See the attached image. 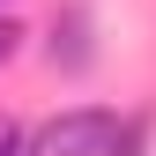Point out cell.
I'll return each instance as SVG.
<instances>
[{
  "label": "cell",
  "instance_id": "1",
  "mask_svg": "<svg viewBox=\"0 0 156 156\" xmlns=\"http://www.w3.org/2000/svg\"><path fill=\"white\" fill-rule=\"evenodd\" d=\"M134 134L119 126V112H104V104H74L60 112L45 134H37V156H126Z\"/></svg>",
  "mask_w": 156,
  "mask_h": 156
},
{
  "label": "cell",
  "instance_id": "2",
  "mask_svg": "<svg viewBox=\"0 0 156 156\" xmlns=\"http://www.w3.org/2000/svg\"><path fill=\"white\" fill-rule=\"evenodd\" d=\"M0 156H37V141H30V134L8 119V112H0Z\"/></svg>",
  "mask_w": 156,
  "mask_h": 156
},
{
  "label": "cell",
  "instance_id": "3",
  "mask_svg": "<svg viewBox=\"0 0 156 156\" xmlns=\"http://www.w3.org/2000/svg\"><path fill=\"white\" fill-rule=\"evenodd\" d=\"M15 37H23V30H15V23H8V15H0V67H8V60H15Z\"/></svg>",
  "mask_w": 156,
  "mask_h": 156
}]
</instances>
